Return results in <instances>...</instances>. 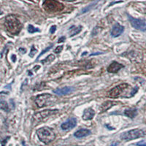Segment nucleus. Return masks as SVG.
Instances as JSON below:
<instances>
[{
    "label": "nucleus",
    "mask_w": 146,
    "mask_h": 146,
    "mask_svg": "<svg viewBox=\"0 0 146 146\" xmlns=\"http://www.w3.org/2000/svg\"><path fill=\"white\" fill-rule=\"evenodd\" d=\"M70 29H72V30L70 31V36H75V35H76L77 34H78L79 32L81 31L82 29V27L81 26H79V27H71Z\"/></svg>",
    "instance_id": "nucleus-19"
},
{
    "label": "nucleus",
    "mask_w": 146,
    "mask_h": 146,
    "mask_svg": "<svg viewBox=\"0 0 146 146\" xmlns=\"http://www.w3.org/2000/svg\"><path fill=\"white\" fill-rule=\"evenodd\" d=\"M58 112V110H45L43 111L38 112V113H35L34 115V120L36 122H40V121L46 119L48 117L50 116V115L56 114Z\"/></svg>",
    "instance_id": "nucleus-7"
},
{
    "label": "nucleus",
    "mask_w": 146,
    "mask_h": 146,
    "mask_svg": "<svg viewBox=\"0 0 146 146\" xmlns=\"http://www.w3.org/2000/svg\"><path fill=\"white\" fill-rule=\"evenodd\" d=\"M77 124V120L75 118H71L69 120L66 121V122H64L62 125H61V128H62L63 130H69L73 129L74 127H75Z\"/></svg>",
    "instance_id": "nucleus-9"
},
{
    "label": "nucleus",
    "mask_w": 146,
    "mask_h": 146,
    "mask_svg": "<svg viewBox=\"0 0 146 146\" xmlns=\"http://www.w3.org/2000/svg\"><path fill=\"white\" fill-rule=\"evenodd\" d=\"M63 48H64L63 45H60V46L56 47V48H55L54 53H60L62 51V50H63Z\"/></svg>",
    "instance_id": "nucleus-23"
},
{
    "label": "nucleus",
    "mask_w": 146,
    "mask_h": 146,
    "mask_svg": "<svg viewBox=\"0 0 146 146\" xmlns=\"http://www.w3.org/2000/svg\"><path fill=\"white\" fill-rule=\"evenodd\" d=\"M58 101V98L54 95L50 94H40L36 96L35 99L36 106L39 108H43V107L50 106L56 103Z\"/></svg>",
    "instance_id": "nucleus-4"
},
{
    "label": "nucleus",
    "mask_w": 146,
    "mask_h": 146,
    "mask_svg": "<svg viewBox=\"0 0 146 146\" xmlns=\"http://www.w3.org/2000/svg\"><path fill=\"white\" fill-rule=\"evenodd\" d=\"M128 18H129V20L131 26L137 30H139V31H143V32L146 31V23L144 21L141 20V19L133 18V17L130 16L129 15H128Z\"/></svg>",
    "instance_id": "nucleus-8"
},
{
    "label": "nucleus",
    "mask_w": 146,
    "mask_h": 146,
    "mask_svg": "<svg viewBox=\"0 0 146 146\" xmlns=\"http://www.w3.org/2000/svg\"><path fill=\"white\" fill-rule=\"evenodd\" d=\"M56 26H52L50 29V32L51 34H53L55 32V31H56Z\"/></svg>",
    "instance_id": "nucleus-26"
},
{
    "label": "nucleus",
    "mask_w": 146,
    "mask_h": 146,
    "mask_svg": "<svg viewBox=\"0 0 146 146\" xmlns=\"http://www.w3.org/2000/svg\"><path fill=\"white\" fill-rule=\"evenodd\" d=\"M90 134H91L90 130L87 129H79L75 131V134H74V136L77 138H82L88 136Z\"/></svg>",
    "instance_id": "nucleus-14"
},
{
    "label": "nucleus",
    "mask_w": 146,
    "mask_h": 146,
    "mask_svg": "<svg viewBox=\"0 0 146 146\" xmlns=\"http://www.w3.org/2000/svg\"><path fill=\"white\" fill-rule=\"evenodd\" d=\"M12 58H13V62H15V55H13V56H12Z\"/></svg>",
    "instance_id": "nucleus-29"
},
{
    "label": "nucleus",
    "mask_w": 146,
    "mask_h": 146,
    "mask_svg": "<svg viewBox=\"0 0 146 146\" xmlns=\"http://www.w3.org/2000/svg\"><path fill=\"white\" fill-rule=\"evenodd\" d=\"M65 39H66V38H65V36H62V37H61V38L58 40V42H59V43H60V42H63L65 40Z\"/></svg>",
    "instance_id": "nucleus-27"
},
{
    "label": "nucleus",
    "mask_w": 146,
    "mask_h": 146,
    "mask_svg": "<svg viewBox=\"0 0 146 146\" xmlns=\"http://www.w3.org/2000/svg\"><path fill=\"white\" fill-rule=\"evenodd\" d=\"M36 135L40 141L45 144L51 143L56 138V135L53 129L48 126H44L36 130Z\"/></svg>",
    "instance_id": "nucleus-3"
},
{
    "label": "nucleus",
    "mask_w": 146,
    "mask_h": 146,
    "mask_svg": "<svg viewBox=\"0 0 146 146\" xmlns=\"http://www.w3.org/2000/svg\"><path fill=\"white\" fill-rule=\"evenodd\" d=\"M136 145L137 146H146V142L145 141H140L139 143H136Z\"/></svg>",
    "instance_id": "nucleus-25"
},
{
    "label": "nucleus",
    "mask_w": 146,
    "mask_h": 146,
    "mask_svg": "<svg viewBox=\"0 0 146 146\" xmlns=\"http://www.w3.org/2000/svg\"><path fill=\"white\" fill-rule=\"evenodd\" d=\"M101 54V53H92V54H91V56H94V55H100Z\"/></svg>",
    "instance_id": "nucleus-30"
},
{
    "label": "nucleus",
    "mask_w": 146,
    "mask_h": 146,
    "mask_svg": "<svg viewBox=\"0 0 146 146\" xmlns=\"http://www.w3.org/2000/svg\"><path fill=\"white\" fill-rule=\"evenodd\" d=\"M117 103L113 101H106L103 103L102 105H101V108H100V111L102 113H104V112L107 111L109 109L112 108L113 106H114L115 105H116Z\"/></svg>",
    "instance_id": "nucleus-15"
},
{
    "label": "nucleus",
    "mask_w": 146,
    "mask_h": 146,
    "mask_svg": "<svg viewBox=\"0 0 146 146\" xmlns=\"http://www.w3.org/2000/svg\"><path fill=\"white\" fill-rule=\"evenodd\" d=\"M42 7L48 13H56L63 10L64 5L56 0H45L42 4Z\"/></svg>",
    "instance_id": "nucleus-5"
},
{
    "label": "nucleus",
    "mask_w": 146,
    "mask_h": 146,
    "mask_svg": "<svg viewBox=\"0 0 146 146\" xmlns=\"http://www.w3.org/2000/svg\"><path fill=\"white\" fill-rule=\"evenodd\" d=\"M36 52H37V50H36V48H35V47L33 45V46L32 47V48H31V52H30L29 56L32 58V57H34V56L36 54Z\"/></svg>",
    "instance_id": "nucleus-22"
},
{
    "label": "nucleus",
    "mask_w": 146,
    "mask_h": 146,
    "mask_svg": "<svg viewBox=\"0 0 146 146\" xmlns=\"http://www.w3.org/2000/svg\"><path fill=\"white\" fill-rule=\"evenodd\" d=\"M138 91V87L131 88L128 83H121L116 86L108 92V96L111 98L116 99L118 97H129L133 96Z\"/></svg>",
    "instance_id": "nucleus-1"
},
{
    "label": "nucleus",
    "mask_w": 146,
    "mask_h": 146,
    "mask_svg": "<svg viewBox=\"0 0 146 146\" xmlns=\"http://www.w3.org/2000/svg\"><path fill=\"white\" fill-rule=\"evenodd\" d=\"M99 1H100V0H95V1H94V2H92V3L90 4L89 5H88L87 7H84V8H83V10H81V12H80V14L86 13H87V12H88V11H89V10H91V9L93 8V7L95 6V5H96V4H97V2H98Z\"/></svg>",
    "instance_id": "nucleus-17"
},
{
    "label": "nucleus",
    "mask_w": 146,
    "mask_h": 146,
    "mask_svg": "<svg viewBox=\"0 0 146 146\" xmlns=\"http://www.w3.org/2000/svg\"><path fill=\"white\" fill-rule=\"evenodd\" d=\"M110 146H117V143H113V144L111 145Z\"/></svg>",
    "instance_id": "nucleus-32"
},
{
    "label": "nucleus",
    "mask_w": 146,
    "mask_h": 146,
    "mask_svg": "<svg viewBox=\"0 0 146 146\" xmlns=\"http://www.w3.org/2000/svg\"><path fill=\"white\" fill-rule=\"evenodd\" d=\"M0 109L3 110H5L6 112L9 111V107L8 105H7V103L5 101L0 102Z\"/></svg>",
    "instance_id": "nucleus-20"
},
{
    "label": "nucleus",
    "mask_w": 146,
    "mask_h": 146,
    "mask_svg": "<svg viewBox=\"0 0 146 146\" xmlns=\"http://www.w3.org/2000/svg\"><path fill=\"white\" fill-rule=\"evenodd\" d=\"M74 91V88L70 86H66L63 87L62 88H58V89L55 90L53 92H54L56 94L61 95V96H64V95L68 94L71 93L72 91Z\"/></svg>",
    "instance_id": "nucleus-13"
},
{
    "label": "nucleus",
    "mask_w": 146,
    "mask_h": 146,
    "mask_svg": "<svg viewBox=\"0 0 146 146\" xmlns=\"http://www.w3.org/2000/svg\"><path fill=\"white\" fill-rule=\"evenodd\" d=\"M54 59H55L54 55L50 54L48 57H46L45 59H43L42 61H41V63L42 64H45V65L49 64H50L51 62H53V60H54Z\"/></svg>",
    "instance_id": "nucleus-18"
},
{
    "label": "nucleus",
    "mask_w": 146,
    "mask_h": 146,
    "mask_svg": "<svg viewBox=\"0 0 146 146\" xmlns=\"http://www.w3.org/2000/svg\"><path fill=\"white\" fill-rule=\"evenodd\" d=\"M28 31L29 33H35V32H40V30L39 29L35 28L32 25H29Z\"/></svg>",
    "instance_id": "nucleus-21"
},
{
    "label": "nucleus",
    "mask_w": 146,
    "mask_h": 146,
    "mask_svg": "<svg viewBox=\"0 0 146 146\" xmlns=\"http://www.w3.org/2000/svg\"><path fill=\"white\" fill-rule=\"evenodd\" d=\"M5 26L7 32L12 35H18L22 29V25L20 21L15 15H10L5 18Z\"/></svg>",
    "instance_id": "nucleus-2"
},
{
    "label": "nucleus",
    "mask_w": 146,
    "mask_h": 146,
    "mask_svg": "<svg viewBox=\"0 0 146 146\" xmlns=\"http://www.w3.org/2000/svg\"><path fill=\"white\" fill-rule=\"evenodd\" d=\"M95 115V111L91 108H86L84 110L83 114V119L85 121H88V120H91L94 118Z\"/></svg>",
    "instance_id": "nucleus-12"
},
{
    "label": "nucleus",
    "mask_w": 146,
    "mask_h": 146,
    "mask_svg": "<svg viewBox=\"0 0 146 146\" xmlns=\"http://www.w3.org/2000/svg\"><path fill=\"white\" fill-rule=\"evenodd\" d=\"M124 115L130 118H134L137 115V109L136 108L126 109L124 111Z\"/></svg>",
    "instance_id": "nucleus-16"
},
{
    "label": "nucleus",
    "mask_w": 146,
    "mask_h": 146,
    "mask_svg": "<svg viewBox=\"0 0 146 146\" xmlns=\"http://www.w3.org/2000/svg\"><path fill=\"white\" fill-rule=\"evenodd\" d=\"M52 47H53V45H50V46L48 47V48H46V49H45V50H42V51L41 52V53H40V54L38 56V57H37V58H40V57H41L42 56V55H43L45 53H46V52L48 51V50H50V48H51Z\"/></svg>",
    "instance_id": "nucleus-24"
},
{
    "label": "nucleus",
    "mask_w": 146,
    "mask_h": 146,
    "mask_svg": "<svg viewBox=\"0 0 146 146\" xmlns=\"http://www.w3.org/2000/svg\"><path fill=\"white\" fill-rule=\"evenodd\" d=\"M123 31H124V27L120 25L119 23H116L113 27V29L111 31V36L113 37H118L123 33Z\"/></svg>",
    "instance_id": "nucleus-10"
},
{
    "label": "nucleus",
    "mask_w": 146,
    "mask_h": 146,
    "mask_svg": "<svg viewBox=\"0 0 146 146\" xmlns=\"http://www.w3.org/2000/svg\"><path fill=\"white\" fill-rule=\"evenodd\" d=\"M1 14H2V12L1 11V10H0V15H1Z\"/></svg>",
    "instance_id": "nucleus-33"
},
{
    "label": "nucleus",
    "mask_w": 146,
    "mask_h": 146,
    "mask_svg": "<svg viewBox=\"0 0 146 146\" xmlns=\"http://www.w3.org/2000/svg\"><path fill=\"white\" fill-rule=\"evenodd\" d=\"M123 66H124L123 64H121L118 63L116 62H113L108 67V72H109L110 73H116L120 70L123 68Z\"/></svg>",
    "instance_id": "nucleus-11"
},
{
    "label": "nucleus",
    "mask_w": 146,
    "mask_h": 146,
    "mask_svg": "<svg viewBox=\"0 0 146 146\" xmlns=\"http://www.w3.org/2000/svg\"><path fill=\"white\" fill-rule=\"evenodd\" d=\"M62 1H66V2H74L75 0H62Z\"/></svg>",
    "instance_id": "nucleus-31"
},
{
    "label": "nucleus",
    "mask_w": 146,
    "mask_h": 146,
    "mask_svg": "<svg viewBox=\"0 0 146 146\" xmlns=\"http://www.w3.org/2000/svg\"><path fill=\"white\" fill-rule=\"evenodd\" d=\"M19 51H20V52H21L22 53H25L26 52H27V50H26L25 48H20V49H19Z\"/></svg>",
    "instance_id": "nucleus-28"
},
{
    "label": "nucleus",
    "mask_w": 146,
    "mask_h": 146,
    "mask_svg": "<svg viewBox=\"0 0 146 146\" xmlns=\"http://www.w3.org/2000/svg\"><path fill=\"white\" fill-rule=\"evenodd\" d=\"M145 135V132L143 130L137 129H131L122 133L121 135V138L122 140L124 141H129L139 137H143Z\"/></svg>",
    "instance_id": "nucleus-6"
}]
</instances>
